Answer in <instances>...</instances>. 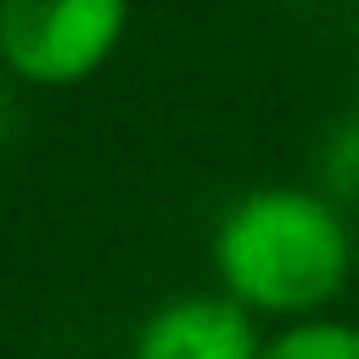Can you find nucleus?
<instances>
[{
    "label": "nucleus",
    "instance_id": "obj_3",
    "mask_svg": "<svg viewBox=\"0 0 359 359\" xmlns=\"http://www.w3.org/2000/svg\"><path fill=\"white\" fill-rule=\"evenodd\" d=\"M258 353H264L258 314L230 292H180L157 303L129 337V359H258Z\"/></svg>",
    "mask_w": 359,
    "mask_h": 359
},
{
    "label": "nucleus",
    "instance_id": "obj_5",
    "mask_svg": "<svg viewBox=\"0 0 359 359\" xmlns=\"http://www.w3.org/2000/svg\"><path fill=\"white\" fill-rule=\"evenodd\" d=\"M320 174H325V191H331L337 202H359V112L342 118V123L325 135Z\"/></svg>",
    "mask_w": 359,
    "mask_h": 359
},
{
    "label": "nucleus",
    "instance_id": "obj_4",
    "mask_svg": "<svg viewBox=\"0 0 359 359\" xmlns=\"http://www.w3.org/2000/svg\"><path fill=\"white\" fill-rule=\"evenodd\" d=\"M258 359H359V320H331V314L286 320L280 331L264 337Z\"/></svg>",
    "mask_w": 359,
    "mask_h": 359
},
{
    "label": "nucleus",
    "instance_id": "obj_6",
    "mask_svg": "<svg viewBox=\"0 0 359 359\" xmlns=\"http://www.w3.org/2000/svg\"><path fill=\"white\" fill-rule=\"evenodd\" d=\"M353 320H359V280H353Z\"/></svg>",
    "mask_w": 359,
    "mask_h": 359
},
{
    "label": "nucleus",
    "instance_id": "obj_2",
    "mask_svg": "<svg viewBox=\"0 0 359 359\" xmlns=\"http://www.w3.org/2000/svg\"><path fill=\"white\" fill-rule=\"evenodd\" d=\"M129 34V0H0V67L34 90L95 79Z\"/></svg>",
    "mask_w": 359,
    "mask_h": 359
},
{
    "label": "nucleus",
    "instance_id": "obj_1",
    "mask_svg": "<svg viewBox=\"0 0 359 359\" xmlns=\"http://www.w3.org/2000/svg\"><path fill=\"white\" fill-rule=\"evenodd\" d=\"M219 292L247 303L258 320L325 314L353 280V224L331 191L314 185H258L241 191L208 241Z\"/></svg>",
    "mask_w": 359,
    "mask_h": 359
}]
</instances>
